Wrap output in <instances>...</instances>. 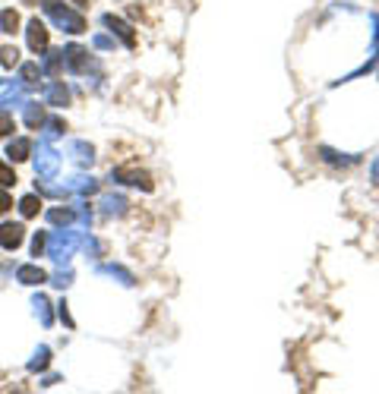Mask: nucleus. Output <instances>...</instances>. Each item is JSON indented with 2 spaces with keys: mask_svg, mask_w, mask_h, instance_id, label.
<instances>
[{
  "mask_svg": "<svg viewBox=\"0 0 379 394\" xmlns=\"http://www.w3.org/2000/svg\"><path fill=\"white\" fill-rule=\"evenodd\" d=\"M45 10L51 13V19L61 28H67V32H85V19L79 16V13H70L61 0H45Z\"/></svg>",
  "mask_w": 379,
  "mask_h": 394,
  "instance_id": "obj_1",
  "label": "nucleus"
},
{
  "mask_svg": "<svg viewBox=\"0 0 379 394\" xmlns=\"http://www.w3.org/2000/svg\"><path fill=\"white\" fill-rule=\"evenodd\" d=\"M26 38H28V48H32L35 54L48 50V45H51V32H48V26L41 23V19H32V23L26 26Z\"/></svg>",
  "mask_w": 379,
  "mask_h": 394,
  "instance_id": "obj_2",
  "label": "nucleus"
},
{
  "mask_svg": "<svg viewBox=\"0 0 379 394\" xmlns=\"http://www.w3.org/2000/svg\"><path fill=\"white\" fill-rule=\"evenodd\" d=\"M23 240H26L23 224H0V246H4V250H19Z\"/></svg>",
  "mask_w": 379,
  "mask_h": 394,
  "instance_id": "obj_3",
  "label": "nucleus"
},
{
  "mask_svg": "<svg viewBox=\"0 0 379 394\" xmlns=\"http://www.w3.org/2000/svg\"><path fill=\"white\" fill-rule=\"evenodd\" d=\"M114 180H120V183H130V186H142V189H152V180H149V174L136 171V167H120V171L114 174Z\"/></svg>",
  "mask_w": 379,
  "mask_h": 394,
  "instance_id": "obj_4",
  "label": "nucleus"
},
{
  "mask_svg": "<svg viewBox=\"0 0 379 394\" xmlns=\"http://www.w3.org/2000/svg\"><path fill=\"white\" fill-rule=\"evenodd\" d=\"M16 278H19V284H28V287H35V284H45L48 275L41 272L38 265H23V268L16 272Z\"/></svg>",
  "mask_w": 379,
  "mask_h": 394,
  "instance_id": "obj_5",
  "label": "nucleus"
},
{
  "mask_svg": "<svg viewBox=\"0 0 379 394\" xmlns=\"http://www.w3.org/2000/svg\"><path fill=\"white\" fill-rule=\"evenodd\" d=\"M28 155H32V142L28 139H13L6 145V158L10 161H28Z\"/></svg>",
  "mask_w": 379,
  "mask_h": 394,
  "instance_id": "obj_6",
  "label": "nucleus"
},
{
  "mask_svg": "<svg viewBox=\"0 0 379 394\" xmlns=\"http://www.w3.org/2000/svg\"><path fill=\"white\" fill-rule=\"evenodd\" d=\"M105 26H108V28H114V32H118L130 48H136V35H133V28L123 23V19H118V16H105Z\"/></svg>",
  "mask_w": 379,
  "mask_h": 394,
  "instance_id": "obj_7",
  "label": "nucleus"
},
{
  "mask_svg": "<svg viewBox=\"0 0 379 394\" xmlns=\"http://www.w3.org/2000/svg\"><path fill=\"white\" fill-rule=\"evenodd\" d=\"M38 79H41L38 63H23V67H19V82H23V89H35Z\"/></svg>",
  "mask_w": 379,
  "mask_h": 394,
  "instance_id": "obj_8",
  "label": "nucleus"
},
{
  "mask_svg": "<svg viewBox=\"0 0 379 394\" xmlns=\"http://www.w3.org/2000/svg\"><path fill=\"white\" fill-rule=\"evenodd\" d=\"M63 54H67L63 60H67V67H70V70H76V73H83V70H85V50H83V48L73 45V48L63 50Z\"/></svg>",
  "mask_w": 379,
  "mask_h": 394,
  "instance_id": "obj_9",
  "label": "nucleus"
},
{
  "mask_svg": "<svg viewBox=\"0 0 379 394\" xmlns=\"http://www.w3.org/2000/svg\"><path fill=\"white\" fill-rule=\"evenodd\" d=\"M54 158H57V155H54L51 149H41V158L35 161V167H38V174H41V177H51V174H54V167H57Z\"/></svg>",
  "mask_w": 379,
  "mask_h": 394,
  "instance_id": "obj_10",
  "label": "nucleus"
},
{
  "mask_svg": "<svg viewBox=\"0 0 379 394\" xmlns=\"http://www.w3.org/2000/svg\"><path fill=\"white\" fill-rule=\"evenodd\" d=\"M0 28H4V35H16L19 32V13L16 10L0 13Z\"/></svg>",
  "mask_w": 379,
  "mask_h": 394,
  "instance_id": "obj_11",
  "label": "nucleus"
},
{
  "mask_svg": "<svg viewBox=\"0 0 379 394\" xmlns=\"http://www.w3.org/2000/svg\"><path fill=\"white\" fill-rule=\"evenodd\" d=\"M13 101H19V89L13 82H6V79H0V107L13 105Z\"/></svg>",
  "mask_w": 379,
  "mask_h": 394,
  "instance_id": "obj_12",
  "label": "nucleus"
},
{
  "mask_svg": "<svg viewBox=\"0 0 379 394\" xmlns=\"http://www.w3.org/2000/svg\"><path fill=\"white\" fill-rule=\"evenodd\" d=\"M38 208H41L38 196H23V199H19V211H23V218H35V215H38Z\"/></svg>",
  "mask_w": 379,
  "mask_h": 394,
  "instance_id": "obj_13",
  "label": "nucleus"
},
{
  "mask_svg": "<svg viewBox=\"0 0 379 394\" xmlns=\"http://www.w3.org/2000/svg\"><path fill=\"white\" fill-rule=\"evenodd\" d=\"M13 133H16V120H13V114L6 107H0V139H6Z\"/></svg>",
  "mask_w": 379,
  "mask_h": 394,
  "instance_id": "obj_14",
  "label": "nucleus"
},
{
  "mask_svg": "<svg viewBox=\"0 0 379 394\" xmlns=\"http://www.w3.org/2000/svg\"><path fill=\"white\" fill-rule=\"evenodd\" d=\"M26 123H28L32 129H38L41 123H45V111H41L38 105H26Z\"/></svg>",
  "mask_w": 379,
  "mask_h": 394,
  "instance_id": "obj_15",
  "label": "nucleus"
},
{
  "mask_svg": "<svg viewBox=\"0 0 379 394\" xmlns=\"http://www.w3.org/2000/svg\"><path fill=\"white\" fill-rule=\"evenodd\" d=\"M0 63H4L6 70H13V67L19 63V50H16V48H10V45L0 48Z\"/></svg>",
  "mask_w": 379,
  "mask_h": 394,
  "instance_id": "obj_16",
  "label": "nucleus"
},
{
  "mask_svg": "<svg viewBox=\"0 0 379 394\" xmlns=\"http://www.w3.org/2000/svg\"><path fill=\"white\" fill-rule=\"evenodd\" d=\"M0 186H16V174H13L10 164L0 161Z\"/></svg>",
  "mask_w": 379,
  "mask_h": 394,
  "instance_id": "obj_17",
  "label": "nucleus"
},
{
  "mask_svg": "<svg viewBox=\"0 0 379 394\" xmlns=\"http://www.w3.org/2000/svg\"><path fill=\"white\" fill-rule=\"evenodd\" d=\"M48 218H51L54 224H70V221H73V211H70V208H54Z\"/></svg>",
  "mask_w": 379,
  "mask_h": 394,
  "instance_id": "obj_18",
  "label": "nucleus"
},
{
  "mask_svg": "<svg viewBox=\"0 0 379 394\" xmlns=\"http://www.w3.org/2000/svg\"><path fill=\"white\" fill-rule=\"evenodd\" d=\"M48 366V347H41L38 353H35V360L28 363V369H45Z\"/></svg>",
  "mask_w": 379,
  "mask_h": 394,
  "instance_id": "obj_19",
  "label": "nucleus"
},
{
  "mask_svg": "<svg viewBox=\"0 0 379 394\" xmlns=\"http://www.w3.org/2000/svg\"><path fill=\"white\" fill-rule=\"evenodd\" d=\"M67 89H63V85H54V89H51V101H54V105H67Z\"/></svg>",
  "mask_w": 379,
  "mask_h": 394,
  "instance_id": "obj_20",
  "label": "nucleus"
},
{
  "mask_svg": "<svg viewBox=\"0 0 379 394\" xmlns=\"http://www.w3.org/2000/svg\"><path fill=\"white\" fill-rule=\"evenodd\" d=\"M10 208H13V196L6 193V186H0V215H6Z\"/></svg>",
  "mask_w": 379,
  "mask_h": 394,
  "instance_id": "obj_21",
  "label": "nucleus"
},
{
  "mask_svg": "<svg viewBox=\"0 0 379 394\" xmlns=\"http://www.w3.org/2000/svg\"><path fill=\"white\" fill-rule=\"evenodd\" d=\"M35 306H38V312H41V322L51 325V316H48V300H45V297H35Z\"/></svg>",
  "mask_w": 379,
  "mask_h": 394,
  "instance_id": "obj_22",
  "label": "nucleus"
},
{
  "mask_svg": "<svg viewBox=\"0 0 379 394\" xmlns=\"http://www.w3.org/2000/svg\"><path fill=\"white\" fill-rule=\"evenodd\" d=\"M45 243H48L45 233H35V240H32V252H35V255H41V252H45Z\"/></svg>",
  "mask_w": 379,
  "mask_h": 394,
  "instance_id": "obj_23",
  "label": "nucleus"
},
{
  "mask_svg": "<svg viewBox=\"0 0 379 394\" xmlns=\"http://www.w3.org/2000/svg\"><path fill=\"white\" fill-rule=\"evenodd\" d=\"M23 4H26V6H35V4H38V0H23Z\"/></svg>",
  "mask_w": 379,
  "mask_h": 394,
  "instance_id": "obj_24",
  "label": "nucleus"
},
{
  "mask_svg": "<svg viewBox=\"0 0 379 394\" xmlns=\"http://www.w3.org/2000/svg\"><path fill=\"white\" fill-rule=\"evenodd\" d=\"M76 4H79V6H85V0H76Z\"/></svg>",
  "mask_w": 379,
  "mask_h": 394,
  "instance_id": "obj_25",
  "label": "nucleus"
}]
</instances>
